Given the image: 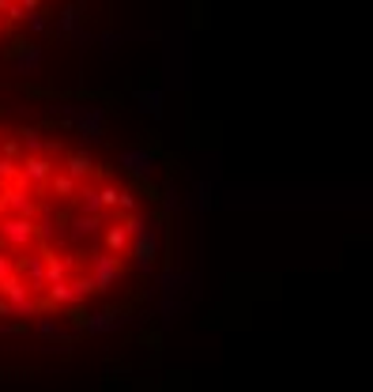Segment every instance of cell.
Returning <instances> with one entry per match:
<instances>
[{"instance_id":"6da1fadb","label":"cell","mask_w":373,"mask_h":392,"mask_svg":"<svg viewBox=\"0 0 373 392\" xmlns=\"http://www.w3.org/2000/svg\"><path fill=\"white\" fill-rule=\"evenodd\" d=\"M64 170H68L72 177H79V181H87V177L102 174L98 163H95V155H91V151H72V155H64Z\"/></svg>"},{"instance_id":"7a4b0ae2","label":"cell","mask_w":373,"mask_h":392,"mask_svg":"<svg viewBox=\"0 0 373 392\" xmlns=\"http://www.w3.org/2000/svg\"><path fill=\"white\" fill-rule=\"evenodd\" d=\"M121 166L128 170V174H136V177H151L155 174V155L151 151H125Z\"/></svg>"},{"instance_id":"3957f363","label":"cell","mask_w":373,"mask_h":392,"mask_svg":"<svg viewBox=\"0 0 373 392\" xmlns=\"http://www.w3.org/2000/svg\"><path fill=\"white\" fill-rule=\"evenodd\" d=\"M102 121H106V113H102V110H87V113H83V121H79L76 128L83 133V140H87V143H102V140H106Z\"/></svg>"},{"instance_id":"277c9868","label":"cell","mask_w":373,"mask_h":392,"mask_svg":"<svg viewBox=\"0 0 373 392\" xmlns=\"http://www.w3.org/2000/svg\"><path fill=\"white\" fill-rule=\"evenodd\" d=\"M38 64H42V46H31V49H23V53L16 57V72L19 76H34Z\"/></svg>"},{"instance_id":"5b68a950","label":"cell","mask_w":373,"mask_h":392,"mask_svg":"<svg viewBox=\"0 0 373 392\" xmlns=\"http://www.w3.org/2000/svg\"><path fill=\"white\" fill-rule=\"evenodd\" d=\"M136 98H140V106L148 110L151 117H158V113H163V91H155V87H151V91H140Z\"/></svg>"},{"instance_id":"8992f818","label":"cell","mask_w":373,"mask_h":392,"mask_svg":"<svg viewBox=\"0 0 373 392\" xmlns=\"http://www.w3.org/2000/svg\"><path fill=\"white\" fill-rule=\"evenodd\" d=\"M76 27H79V11H76V4H68L61 11V38H68Z\"/></svg>"},{"instance_id":"52a82bcc","label":"cell","mask_w":373,"mask_h":392,"mask_svg":"<svg viewBox=\"0 0 373 392\" xmlns=\"http://www.w3.org/2000/svg\"><path fill=\"white\" fill-rule=\"evenodd\" d=\"M0 16L11 19V23H19V19H26V11L19 4H11V0H0Z\"/></svg>"},{"instance_id":"ba28073f","label":"cell","mask_w":373,"mask_h":392,"mask_svg":"<svg viewBox=\"0 0 373 392\" xmlns=\"http://www.w3.org/2000/svg\"><path fill=\"white\" fill-rule=\"evenodd\" d=\"M98 42H102V49H106V57H113V53H117V46H121L125 38H121V34H102Z\"/></svg>"},{"instance_id":"9c48e42d","label":"cell","mask_w":373,"mask_h":392,"mask_svg":"<svg viewBox=\"0 0 373 392\" xmlns=\"http://www.w3.org/2000/svg\"><path fill=\"white\" fill-rule=\"evenodd\" d=\"M26 23H31V31H34V34H46V31H49V23H46L42 11H31V16H26Z\"/></svg>"},{"instance_id":"30bf717a","label":"cell","mask_w":373,"mask_h":392,"mask_svg":"<svg viewBox=\"0 0 373 392\" xmlns=\"http://www.w3.org/2000/svg\"><path fill=\"white\" fill-rule=\"evenodd\" d=\"M68 38H72V42H79L83 49H87V46H95V34H91V31H83V27H76Z\"/></svg>"},{"instance_id":"8fae6325","label":"cell","mask_w":373,"mask_h":392,"mask_svg":"<svg viewBox=\"0 0 373 392\" xmlns=\"http://www.w3.org/2000/svg\"><path fill=\"white\" fill-rule=\"evenodd\" d=\"M0 34H4V23H0Z\"/></svg>"},{"instance_id":"7c38bea8","label":"cell","mask_w":373,"mask_h":392,"mask_svg":"<svg viewBox=\"0 0 373 392\" xmlns=\"http://www.w3.org/2000/svg\"><path fill=\"white\" fill-rule=\"evenodd\" d=\"M76 4H83V0H76Z\"/></svg>"},{"instance_id":"4fadbf2b","label":"cell","mask_w":373,"mask_h":392,"mask_svg":"<svg viewBox=\"0 0 373 392\" xmlns=\"http://www.w3.org/2000/svg\"><path fill=\"white\" fill-rule=\"evenodd\" d=\"M0 136H4V133H0Z\"/></svg>"}]
</instances>
